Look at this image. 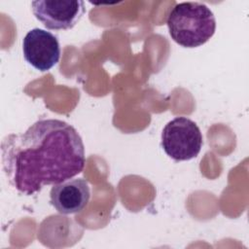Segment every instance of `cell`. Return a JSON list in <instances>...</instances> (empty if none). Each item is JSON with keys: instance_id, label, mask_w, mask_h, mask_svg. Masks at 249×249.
<instances>
[{"instance_id": "obj_1", "label": "cell", "mask_w": 249, "mask_h": 249, "mask_svg": "<svg viewBox=\"0 0 249 249\" xmlns=\"http://www.w3.org/2000/svg\"><path fill=\"white\" fill-rule=\"evenodd\" d=\"M1 153L9 183L25 196L75 177L86 163L82 137L71 124L56 119L40 120L23 133L7 135Z\"/></svg>"}, {"instance_id": "obj_2", "label": "cell", "mask_w": 249, "mask_h": 249, "mask_svg": "<svg viewBox=\"0 0 249 249\" xmlns=\"http://www.w3.org/2000/svg\"><path fill=\"white\" fill-rule=\"evenodd\" d=\"M166 23L172 40L184 48H196L205 44L216 30L214 14L199 2L176 4Z\"/></svg>"}, {"instance_id": "obj_3", "label": "cell", "mask_w": 249, "mask_h": 249, "mask_svg": "<svg viewBox=\"0 0 249 249\" xmlns=\"http://www.w3.org/2000/svg\"><path fill=\"white\" fill-rule=\"evenodd\" d=\"M202 134L189 118L177 117L168 122L161 132V147L176 161L190 160L200 152Z\"/></svg>"}, {"instance_id": "obj_4", "label": "cell", "mask_w": 249, "mask_h": 249, "mask_svg": "<svg viewBox=\"0 0 249 249\" xmlns=\"http://www.w3.org/2000/svg\"><path fill=\"white\" fill-rule=\"evenodd\" d=\"M31 6L35 18L52 30L73 28L86 12L82 0H37Z\"/></svg>"}, {"instance_id": "obj_5", "label": "cell", "mask_w": 249, "mask_h": 249, "mask_svg": "<svg viewBox=\"0 0 249 249\" xmlns=\"http://www.w3.org/2000/svg\"><path fill=\"white\" fill-rule=\"evenodd\" d=\"M22 53L26 62L35 69L46 72L59 61L60 46L53 33L41 28H33L23 38Z\"/></svg>"}, {"instance_id": "obj_6", "label": "cell", "mask_w": 249, "mask_h": 249, "mask_svg": "<svg viewBox=\"0 0 249 249\" xmlns=\"http://www.w3.org/2000/svg\"><path fill=\"white\" fill-rule=\"evenodd\" d=\"M89 196V184L83 178L68 179L53 185L50 192L51 204L64 215L81 212L88 205Z\"/></svg>"}]
</instances>
